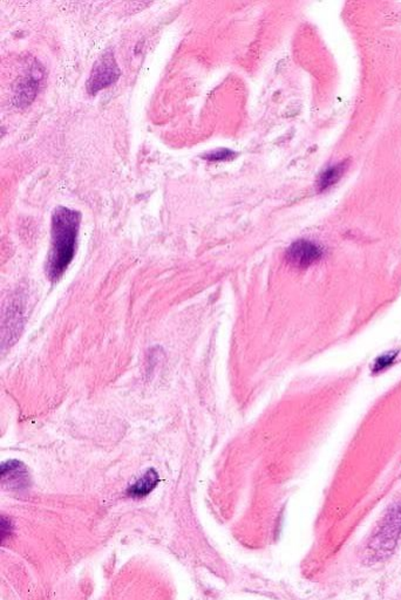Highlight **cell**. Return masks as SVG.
Segmentation results:
<instances>
[{
  "label": "cell",
  "instance_id": "6da1fadb",
  "mask_svg": "<svg viewBox=\"0 0 401 600\" xmlns=\"http://www.w3.org/2000/svg\"><path fill=\"white\" fill-rule=\"evenodd\" d=\"M81 214L70 207H55L52 215L51 250L48 255V275L58 280L73 261L77 249Z\"/></svg>",
  "mask_w": 401,
  "mask_h": 600
},
{
  "label": "cell",
  "instance_id": "7a4b0ae2",
  "mask_svg": "<svg viewBox=\"0 0 401 600\" xmlns=\"http://www.w3.org/2000/svg\"><path fill=\"white\" fill-rule=\"evenodd\" d=\"M401 532V506H392L370 541L373 553L383 556L393 550Z\"/></svg>",
  "mask_w": 401,
  "mask_h": 600
},
{
  "label": "cell",
  "instance_id": "3957f363",
  "mask_svg": "<svg viewBox=\"0 0 401 600\" xmlns=\"http://www.w3.org/2000/svg\"><path fill=\"white\" fill-rule=\"evenodd\" d=\"M121 71L117 66L113 52L106 51L95 61L91 71V75L86 82L89 94H95L99 91L110 87L120 78Z\"/></svg>",
  "mask_w": 401,
  "mask_h": 600
},
{
  "label": "cell",
  "instance_id": "277c9868",
  "mask_svg": "<svg viewBox=\"0 0 401 600\" xmlns=\"http://www.w3.org/2000/svg\"><path fill=\"white\" fill-rule=\"evenodd\" d=\"M323 257L321 247L310 240H300L292 244L286 252V258L292 265L307 268Z\"/></svg>",
  "mask_w": 401,
  "mask_h": 600
},
{
  "label": "cell",
  "instance_id": "5b68a950",
  "mask_svg": "<svg viewBox=\"0 0 401 600\" xmlns=\"http://www.w3.org/2000/svg\"><path fill=\"white\" fill-rule=\"evenodd\" d=\"M1 481L3 484L13 489L26 488L29 483V475L24 463L11 460L1 463Z\"/></svg>",
  "mask_w": 401,
  "mask_h": 600
},
{
  "label": "cell",
  "instance_id": "8992f818",
  "mask_svg": "<svg viewBox=\"0 0 401 600\" xmlns=\"http://www.w3.org/2000/svg\"><path fill=\"white\" fill-rule=\"evenodd\" d=\"M159 483V474L156 470L150 468L147 470L140 480L128 488L127 494L134 499H141L150 494Z\"/></svg>",
  "mask_w": 401,
  "mask_h": 600
},
{
  "label": "cell",
  "instance_id": "52a82bcc",
  "mask_svg": "<svg viewBox=\"0 0 401 600\" xmlns=\"http://www.w3.org/2000/svg\"><path fill=\"white\" fill-rule=\"evenodd\" d=\"M347 164H349V162L344 161L342 163L328 168L321 175L319 180H318V189H319V191H324V190L335 186L337 182H340V180L343 177L344 173L347 171Z\"/></svg>",
  "mask_w": 401,
  "mask_h": 600
},
{
  "label": "cell",
  "instance_id": "ba28073f",
  "mask_svg": "<svg viewBox=\"0 0 401 600\" xmlns=\"http://www.w3.org/2000/svg\"><path fill=\"white\" fill-rule=\"evenodd\" d=\"M238 154L233 152V150L230 149H216L214 152H210V153L205 154L203 155L205 160L208 161H230L233 160V157L236 156Z\"/></svg>",
  "mask_w": 401,
  "mask_h": 600
},
{
  "label": "cell",
  "instance_id": "9c48e42d",
  "mask_svg": "<svg viewBox=\"0 0 401 600\" xmlns=\"http://www.w3.org/2000/svg\"><path fill=\"white\" fill-rule=\"evenodd\" d=\"M397 352H391L387 353V354H384L381 357L378 358L376 363H374L373 372H381L384 371V369H386L388 366L393 364L394 360H395V357H397Z\"/></svg>",
  "mask_w": 401,
  "mask_h": 600
}]
</instances>
